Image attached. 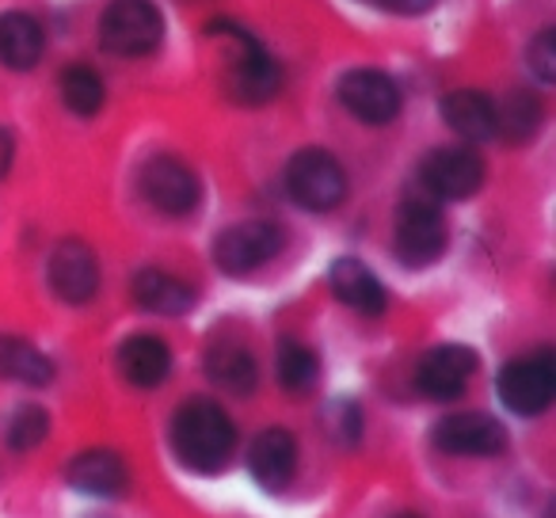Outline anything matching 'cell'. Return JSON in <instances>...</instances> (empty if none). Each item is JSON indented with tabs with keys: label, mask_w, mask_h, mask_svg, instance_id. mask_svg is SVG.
<instances>
[{
	"label": "cell",
	"mask_w": 556,
	"mask_h": 518,
	"mask_svg": "<svg viewBox=\"0 0 556 518\" xmlns=\"http://www.w3.org/2000/svg\"><path fill=\"white\" fill-rule=\"evenodd\" d=\"M386 12H396V16H424L427 9H434L439 0H378Z\"/></svg>",
	"instance_id": "obj_29"
},
{
	"label": "cell",
	"mask_w": 556,
	"mask_h": 518,
	"mask_svg": "<svg viewBox=\"0 0 556 518\" xmlns=\"http://www.w3.org/2000/svg\"><path fill=\"white\" fill-rule=\"evenodd\" d=\"M396 260L408 267H431L446 252V217L427 199H408L396 210L393 229Z\"/></svg>",
	"instance_id": "obj_7"
},
{
	"label": "cell",
	"mask_w": 556,
	"mask_h": 518,
	"mask_svg": "<svg viewBox=\"0 0 556 518\" xmlns=\"http://www.w3.org/2000/svg\"><path fill=\"white\" fill-rule=\"evenodd\" d=\"M130 480V469L126 462L115 454V450H85L77 454L70 465H65V484L73 492H85V495H118Z\"/></svg>",
	"instance_id": "obj_16"
},
{
	"label": "cell",
	"mask_w": 556,
	"mask_h": 518,
	"mask_svg": "<svg viewBox=\"0 0 556 518\" xmlns=\"http://www.w3.org/2000/svg\"><path fill=\"white\" fill-rule=\"evenodd\" d=\"M118 374L138 389H156L172 374V351L161 336H130L118 348Z\"/></svg>",
	"instance_id": "obj_17"
},
{
	"label": "cell",
	"mask_w": 556,
	"mask_h": 518,
	"mask_svg": "<svg viewBox=\"0 0 556 518\" xmlns=\"http://www.w3.org/2000/svg\"><path fill=\"white\" fill-rule=\"evenodd\" d=\"M477 374V351L462 348V343H442V348L427 351L416 366V386L431 401H454L469 378Z\"/></svg>",
	"instance_id": "obj_13"
},
{
	"label": "cell",
	"mask_w": 556,
	"mask_h": 518,
	"mask_svg": "<svg viewBox=\"0 0 556 518\" xmlns=\"http://www.w3.org/2000/svg\"><path fill=\"white\" fill-rule=\"evenodd\" d=\"M47 35L42 24L27 12H0V65L4 70L27 73L42 62Z\"/></svg>",
	"instance_id": "obj_18"
},
{
	"label": "cell",
	"mask_w": 556,
	"mask_h": 518,
	"mask_svg": "<svg viewBox=\"0 0 556 518\" xmlns=\"http://www.w3.org/2000/svg\"><path fill=\"white\" fill-rule=\"evenodd\" d=\"M138 187H141V194H146L149 206L161 210V214H168V217L194 214L202 202V184H199V176H194V168L168 153H156L141 164Z\"/></svg>",
	"instance_id": "obj_6"
},
{
	"label": "cell",
	"mask_w": 556,
	"mask_h": 518,
	"mask_svg": "<svg viewBox=\"0 0 556 518\" xmlns=\"http://www.w3.org/2000/svg\"><path fill=\"white\" fill-rule=\"evenodd\" d=\"M0 378L42 389L54 381V363L35 343L20 340V336H0Z\"/></svg>",
	"instance_id": "obj_22"
},
{
	"label": "cell",
	"mask_w": 556,
	"mask_h": 518,
	"mask_svg": "<svg viewBox=\"0 0 556 518\" xmlns=\"http://www.w3.org/2000/svg\"><path fill=\"white\" fill-rule=\"evenodd\" d=\"M500 401L507 404L515 416H541L556 396V358L548 348L533 351V355L510 358L500 370Z\"/></svg>",
	"instance_id": "obj_5"
},
{
	"label": "cell",
	"mask_w": 556,
	"mask_h": 518,
	"mask_svg": "<svg viewBox=\"0 0 556 518\" xmlns=\"http://www.w3.org/2000/svg\"><path fill=\"white\" fill-rule=\"evenodd\" d=\"M172 450L184 469L214 477L229 465L232 450H237V424L217 401L194 396V401L179 404L172 416Z\"/></svg>",
	"instance_id": "obj_1"
},
{
	"label": "cell",
	"mask_w": 556,
	"mask_h": 518,
	"mask_svg": "<svg viewBox=\"0 0 556 518\" xmlns=\"http://www.w3.org/2000/svg\"><path fill=\"white\" fill-rule=\"evenodd\" d=\"M396 518H419V515H396Z\"/></svg>",
	"instance_id": "obj_31"
},
{
	"label": "cell",
	"mask_w": 556,
	"mask_h": 518,
	"mask_svg": "<svg viewBox=\"0 0 556 518\" xmlns=\"http://www.w3.org/2000/svg\"><path fill=\"white\" fill-rule=\"evenodd\" d=\"M287 194L309 214H328L348 199V172L328 149H298L282 172Z\"/></svg>",
	"instance_id": "obj_3"
},
{
	"label": "cell",
	"mask_w": 556,
	"mask_h": 518,
	"mask_svg": "<svg viewBox=\"0 0 556 518\" xmlns=\"http://www.w3.org/2000/svg\"><path fill=\"white\" fill-rule=\"evenodd\" d=\"M526 65H530V73L541 80V85H553L556 80V31L553 27L533 35V42L526 47Z\"/></svg>",
	"instance_id": "obj_27"
},
{
	"label": "cell",
	"mask_w": 556,
	"mask_h": 518,
	"mask_svg": "<svg viewBox=\"0 0 556 518\" xmlns=\"http://www.w3.org/2000/svg\"><path fill=\"white\" fill-rule=\"evenodd\" d=\"M206 31L222 35V39L232 47L229 73H225V92H229L237 103H248V108H255V103H267L270 96L278 92L282 77H278L275 58L263 50V42L255 39L252 31H244V27L232 24V20H214Z\"/></svg>",
	"instance_id": "obj_2"
},
{
	"label": "cell",
	"mask_w": 556,
	"mask_h": 518,
	"mask_svg": "<svg viewBox=\"0 0 556 518\" xmlns=\"http://www.w3.org/2000/svg\"><path fill=\"white\" fill-rule=\"evenodd\" d=\"M275 374H278V386L282 389H290V393H305L320 374L317 351H309L298 340H282L275 351Z\"/></svg>",
	"instance_id": "obj_25"
},
{
	"label": "cell",
	"mask_w": 556,
	"mask_h": 518,
	"mask_svg": "<svg viewBox=\"0 0 556 518\" xmlns=\"http://www.w3.org/2000/svg\"><path fill=\"white\" fill-rule=\"evenodd\" d=\"M442 118L462 141H492L495 138V103L480 88H457L442 100Z\"/></svg>",
	"instance_id": "obj_19"
},
{
	"label": "cell",
	"mask_w": 556,
	"mask_h": 518,
	"mask_svg": "<svg viewBox=\"0 0 556 518\" xmlns=\"http://www.w3.org/2000/svg\"><path fill=\"white\" fill-rule=\"evenodd\" d=\"M484 156L469 146H442L431 149L419 164V179L424 187L434 194V199H446V202H462L472 199V194L484 187Z\"/></svg>",
	"instance_id": "obj_8"
},
{
	"label": "cell",
	"mask_w": 556,
	"mask_h": 518,
	"mask_svg": "<svg viewBox=\"0 0 556 518\" xmlns=\"http://www.w3.org/2000/svg\"><path fill=\"white\" fill-rule=\"evenodd\" d=\"M298 469V439L287 431V427H267L252 439L248 446V472L260 488L267 492H278L287 488L290 477Z\"/></svg>",
	"instance_id": "obj_14"
},
{
	"label": "cell",
	"mask_w": 556,
	"mask_h": 518,
	"mask_svg": "<svg viewBox=\"0 0 556 518\" xmlns=\"http://www.w3.org/2000/svg\"><path fill=\"white\" fill-rule=\"evenodd\" d=\"M282 252V229L275 222H240L217 232L214 264L225 275H252Z\"/></svg>",
	"instance_id": "obj_9"
},
{
	"label": "cell",
	"mask_w": 556,
	"mask_h": 518,
	"mask_svg": "<svg viewBox=\"0 0 556 518\" xmlns=\"http://www.w3.org/2000/svg\"><path fill=\"white\" fill-rule=\"evenodd\" d=\"M328 287H332V294L340 298L348 309L363 313V317H381V313H386V302H389L386 287H381L378 275H374L363 260H355V255L336 260L332 271H328Z\"/></svg>",
	"instance_id": "obj_15"
},
{
	"label": "cell",
	"mask_w": 556,
	"mask_h": 518,
	"mask_svg": "<svg viewBox=\"0 0 556 518\" xmlns=\"http://www.w3.org/2000/svg\"><path fill=\"white\" fill-rule=\"evenodd\" d=\"M50 290L58 294V302L65 305H88L100 290V264H96V252L85 240L70 237L50 252L47 264Z\"/></svg>",
	"instance_id": "obj_12"
},
{
	"label": "cell",
	"mask_w": 556,
	"mask_h": 518,
	"mask_svg": "<svg viewBox=\"0 0 556 518\" xmlns=\"http://www.w3.org/2000/svg\"><path fill=\"white\" fill-rule=\"evenodd\" d=\"M47 434H50V416L39 404H16V408L9 412V419H4V442H9L16 454L35 450Z\"/></svg>",
	"instance_id": "obj_26"
},
{
	"label": "cell",
	"mask_w": 556,
	"mask_h": 518,
	"mask_svg": "<svg viewBox=\"0 0 556 518\" xmlns=\"http://www.w3.org/2000/svg\"><path fill=\"white\" fill-rule=\"evenodd\" d=\"M134 302L146 313H161V317H184L194 305V290L184 279L161 271V267H141L130 282Z\"/></svg>",
	"instance_id": "obj_20"
},
{
	"label": "cell",
	"mask_w": 556,
	"mask_h": 518,
	"mask_svg": "<svg viewBox=\"0 0 556 518\" xmlns=\"http://www.w3.org/2000/svg\"><path fill=\"white\" fill-rule=\"evenodd\" d=\"M164 42V20L153 0H111L100 16V47L115 58H146Z\"/></svg>",
	"instance_id": "obj_4"
},
{
	"label": "cell",
	"mask_w": 556,
	"mask_h": 518,
	"mask_svg": "<svg viewBox=\"0 0 556 518\" xmlns=\"http://www.w3.org/2000/svg\"><path fill=\"white\" fill-rule=\"evenodd\" d=\"M206 378L214 381V386L229 389V393L244 396L255 389L260 370H255V358L248 348H240V343H214V348L206 351Z\"/></svg>",
	"instance_id": "obj_21"
},
{
	"label": "cell",
	"mask_w": 556,
	"mask_h": 518,
	"mask_svg": "<svg viewBox=\"0 0 556 518\" xmlns=\"http://www.w3.org/2000/svg\"><path fill=\"white\" fill-rule=\"evenodd\" d=\"M434 446L454 457H500L507 450V427L488 412H454L434 427Z\"/></svg>",
	"instance_id": "obj_11"
},
{
	"label": "cell",
	"mask_w": 556,
	"mask_h": 518,
	"mask_svg": "<svg viewBox=\"0 0 556 518\" xmlns=\"http://www.w3.org/2000/svg\"><path fill=\"white\" fill-rule=\"evenodd\" d=\"M340 103L366 126H386L401 115V88L381 70H351L336 85Z\"/></svg>",
	"instance_id": "obj_10"
},
{
	"label": "cell",
	"mask_w": 556,
	"mask_h": 518,
	"mask_svg": "<svg viewBox=\"0 0 556 518\" xmlns=\"http://www.w3.org/2000/svg\"><path fill=\"white\" fill-rule=\"evenodd\" d=\"M541 118H545V111H541L538 96L510 92V100L503 103V108H495V134L515 141V146H522V141H530L533 134H538Z\"/></svg>",
	"instance_id": "obj_24"
},
{
	"label": "cell",
	"mask_w": 556,
	"mask_h": 518,
	"mask_svg": "<svg viewBox=\"0 0 556 518\" xmlns=\"http://www.w3.org/2000/svg\"><path fill=\"white\" fill-rule=\"evenodd\" d=\"M58 88H62V103L77 118L100 115L103 103H108V88H103L100 73H92L88 65H73V70H65L62 80H58Z\"/></svg>",
	"instance_id": "obj_23"
},
{
	"label": "cell",
	"mask_w": 556,
	"mask_h": 518,
	"mask_svg": "<svg viewBox=\"0 0 556 518\" xmlns=\"http://www.w3.org/2000/svg\"><path fill=\"white\" fill-rule=\"evenodd\" d=\"M328 427H332V439L343 442V446H355L358 431H363V412H358L355 401H336L332 412H328Z\"/></svg>",
	"instance_id": "obj_28"
},
{
	"label": "cell",
	"mask_w": 556,
	"mask_h": 518,
	"mask_svg": "<svg viewBox=\"0 0 556 518\" xmlns=\"http://www.w3.org/2000/svg\"><path fill=\"white\" fill-rule=\"evenodd\" d=\"M12 161H16V138H12V134L0 126V179L9 176Z\"/></svg>",
	"instance_id": "obj_30"
}]
</instances>
